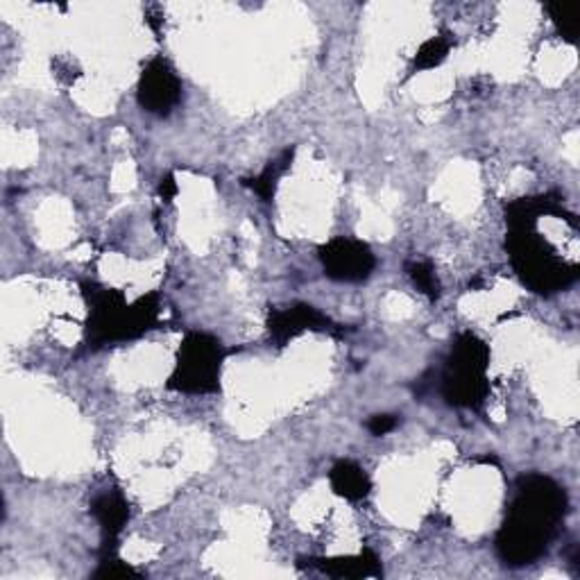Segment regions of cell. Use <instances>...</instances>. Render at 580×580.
<instances>
[{
    "label": "cell",
    "instance_id": "cell-14",
    "mask_svg": "<svg viewBox=\"0 0 580 580\" xmlns=\"http://www.w3.org/2000/svg\"><path fill=\"white\" fill-rule=\"evenodd\" d=\"M411 281L419 288V293L429 295L431 300H436L440 295V281L436 277V270L429 261H413L406 266Z\"/></svg>",
    "mask_w": 580,
    "mask_h": 580
},
{
    "label": "cell",
    "instance_id": "cell-10",
    "mask_svg": "<svg viewBox=\"0 0 580 580\" xmlns=\"http://www.w3.org/2000/svg\"><path fill=\"white\" fill-rule=\"evenodd\" d=\"M329 483L338 496L348 501H363L373 490L370 474L354 461H338L329 471Z\"/></svg>",
    "mask_w": 580,
    "mask_h": 580
},
{
    "label": "cell",
    "instance_id": "cell-3",
    "mask_svg": "<svg viewBox=\"0 0 580 580\" xmlns=\"http://www.w3.org/2000/svg\"><path fill=\"white\" fill-rule=\"evenodd\" d=\"M83 293L89 304L87 342L91 350L135 340L156 325L160 315L156 293L139 298L135 304H127L121 290L98 283H83Z\"/></svg>",
    "mask_w": 580,
    "mask_h": 580
},
{
    "label": "cell",
    "instance_id": "cell-5",
    "mask_svg": "<svg viewBox=\"0 0 580 580\" xmlns=\"http://www.w3.org/2000/svg\"><path fill=\"white\" fill-rule=\"evenodd\" d=\"M225 345L211 333L193 331L181 340L168 388L184 394H209L220 390Z\"/></svg>",
    "mask_w": 580,
    "mask_h": 580
},
{
    "label": "cell",
    "instance_id": "cell-8",
    "mask_svg": "<svg viewBox=\"0 0 580 580\" xmlns=\"http://www.w3.org/2000/svg\"><path fill=\"white\" fill-rule=\"evenodd\" d=\"M329 329H331V320L311 304H293L286 308H275L270 311V318H268L270 338L277 342L279 348H283L288 340L298 338L304 331H329Z\"/></svg>",
    "mask_w": 580,
    "mask_h": 580
},
{
    "label": "cell",
    "instance_id": "cell-9",
    "mask_svg": "<svg viewBox=\"0 0 580 580\" xmlns=\"http://www.w3.org/2000/svg\"><path fill=\"white\" fill-rule=\"evenodd\" d=\"M91 515L102 529L104 538L102 556H116V542L129 521V504L125 501V496L118 490L98 494L91 504Z\"/></svg>",
    "mask_w": 580,
    "mask_h": 580
},
{
    "label": "cell",
    "instance_id": "cell-1",
    "mask_svg": "<svg viewBox=\"0 0 580 580\" xmlns=\"http://www.w3.org/2000/svg\"><path fill=\"white\" fill-rule=\"evenodd\" d=\"M569 508L567 492L542 474H526L515 486V499L496 533L499 558L510 567L540 560L556 540Z\"/></svg>",
    "mask_w": 580,
    "mask_h": 580
},
{
    "label": "cell",
    "instance_id": "cell-15",
    "mask_svg": "<svg viewBox=\"0 0 580 580\" xmlns=\"http://www.w3.org/2000/svg\"><path fill=\"white\" fill-rule=\"evenodd\" d=\"M96 576L98 578H127V576H139V571L135 567L125 565L116 556H102L100 569L96 571Z\"/></svg>",
    "mask_w": 580,
    "mask_h": 580
},
{
    "label": "cell",
    "instance_id": "cell-16",
    "mask_svg": "<svg viewBox=\"0 0 580 580\" xmlns=\"http://www.w3.org/2000/svg\"><path fill=\"white\" fill-rule=\"evenodd\" d=\"M546 12L551 14L553 25H556L558 35L573 43V25H571V18L567 16V12H565L560 5H546Z\"/></svg>",
    "mask_w": 580,
    "mask_h": 580
},
{
    "label": "cell",
    "instance_id": "cell-11",
    "mask_svg": "<svg viewBox=\"0 0 580 580\" xmlns=\"http://www.w3.org/2000/svg\"><path fill=\"white\" fill-rule=\"evenodd\" d=\"M308 567L333 578H365V576H377L381 571L379 558L370 549H365L358 556H348V558H320V560L311 558Z\"/></svg>",
    "mask_w": 580,
    "mask_h": 580
},
{
    "label": "cell",
    "instance_id": "cell-4",
    "mask_svg": "<svg viewBox=\"0 0 580 580\" xmlns=\"http://www.w3.org/2000/svg\"><path fill=\"white\" fill-rule=\"evenodd\" d=\"M488 365L490 348L486 342L469 331L461 333L454 340L440 377L444 402L456 408H479L490 392Z\"/></svg>",
    "mask_w": 580,
    "mask_h": 580
},
{
    "label": "cell",
    "instance_id": "cell-2",
    "mask_svg": "<svg viewBox=\"0 0 580 580\" xmlns=\"http://www.w3.org/2000/svg\"><path fill=\"white\" fill-rule=\"evenodd\" d=\"M546 196L521 198L508 206L506 248L515 273L540 295H553L578 279V263L565 261L538 231Z\"/></svg>",
    "mask_w": 580,
    "mask_h": 580
},
{
    "label": "cell",
    "instance_id": "cell-17",
    "mask_svg": "<svg viewBox=\"0 0 580 580\" xmlns=\"http://www.w3.org/2000/svg\"><path fill=\"white\" fill-rule=\"evenodd\" d=\"M398 425H400L398 415L381 413V415L370 417V421H367V431H370L373 436H386V433H390V431L398 429Z\"/></svg>",
    "mask_w": 580,
    "mask_h": 580
},
{
    "label": "cell",
    "instance_id": "cell-12",
    "mask_svg": "<svg viewBox=\"0 0 580 580\" xmlns=\"http://www.w3.org/2000/svg\"><path fill=\"white\" fill-rule=\"evenodd\" d=\"M293 156H295V148H286L279 152L277 160H273L266 168H263L256 177L245 179L248 187L263 200V202H270L275 198L277 191V184L279 179L288 173L290 164H293Z\"/></svg>",
    "mask_w": 580,
    "mask_h": 580
},
{
    "label": "cell",
    "instance_id": "cell-18",
    "mask_svg": "<svg viewBox=\"0 0 580 580\" xmlns=\"http://www.w3.org/2000/svg\"><path fill=\"white\" fill-rule=\"evenodd\" d=\"M160 196L164 202H173V198L177 196V181L173 175H166L160 184Z\"/></svg>",
    "mask_w": 580,
    "mask_h": 580
},
{
    "label": "cell",
    "instance_id": "cell-7",
    "mask_svg": "<svg viewBox=\"0 0 580 580\" xmlns=\"http://www.w3.org/2000/svg\"><path fill=\"white\" fill-rule=\"evenodd\" d=\"M137 98L141 108L154 116H168L177 108L181 100V83L164 58H154L146 64Z\"/></svg>",
    "mask_w": 580,
    "mask_h": 580
},
{
    "label": "cell",
    "instance_id": "cell-13",
    "mask_svg": "<svg viewBox=\"0 0 580 580\" xmlns=\"http://www.w3.org/2000/svg\"><path fill=\"white\" fill-rule=\"evenodd\" d=\"M452 46H454V41L444 35H438V37L425 41L413 60V71L438 68L446 58H450Z\"/></svg>",
    "mask_w": 580,
    "mask_h": 580
},
{
    "label": "cell",
    "instance_id": "cell-6",
    "mask_svg": "<svg viewBox=\"0 0 580 580\" xmlns=\"http://www.w3.org/2000/svg\"><path fill=\"white\" fill-rule=\"evenodd\" d=\"M320 261L329 279L345 283L365 281L377 268V256L370 245L348 239V236H338V239L323 245Z\"/></svg>",
    "mask_w": 580,
    "mask_h": 580
}]
</instances>
